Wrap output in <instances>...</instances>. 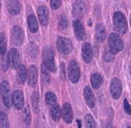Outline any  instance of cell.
<instances>
[{
  "mask_svg": "<svg viewBox=\"0 0 131 128\" xmlns=\"http://www.w3.org/2000/svg\"><path fill=\"white\" fill-rule=\"evenodd\" d=\"M62 116H63L64 121L67 124L71 123V121H72V108H71V105L69 103H64L63 104Z\"/></svg>",
  "mask_w": 131,
  "mask_h": 128,
  "instance_id": "4fadbf2b",
  "label": "cell"
},
{
  "mask_svg": "<svg viewBox=\"0 0 131 128\" xmlns=\"http://www.w3.org/2000/svg\"><path fill=\"white\" fill-rule=\"evenodd\" d=\"M24 39L23 30L19 26H14L12 29V40L15 45H21Z\"/></svg>",
  "mask_w": 131,
  "mask_h": 128,
  "instance_id": "30bf717a",
  "label": "cell"
},
{
  "mask_svg": "<svg viewBox=\"0 0 131 128\" xmlns=\"http://www.w3.org/2000/svg\"><path fill=\"white\" fill-rule=\"evenodd\" d=\"M23 120H24L26 125L30 124V109H29V106H25V108L23 110Z\"/></svg>",
  "mask_w": 131,
  "mask_h": 128,
  "instance_id": "4316f807",
  "label": "cell"
},
{
  "mask_svg": "<svg viewBox=\"0 0 131 128\" xmlns=\"http://www.w3.org/2000/svg\"><path fill=\"white\" fill-rule=\"evenodd\" d=\"M37 78H38V73L36 66L31 65L28 68V75H27V82L30 87H35L37 84Z\"/></svg>",
  "mask_w": 131,
  "mask_h": 128,
  "instance_id": "5bb4252c",
  "label": "cell"
},
{
  "mask_svg": "<svg viewBox=\"0 0 131 128\" xmlns=\"http://www.w3.org/2000/svg\"><path fill=\"white\" fill-rule=\"evenodd\" d=\"M28 75L27 70L23 65H20L17 69V80L20 83H23L26 80V77Z\"/></svg>",
  "mask_w": 131,
  "mask_h": 128,
  "instance_id": "ffe728a7",
  "label": "cell"
},
{
  "mask_svg": "<svg viewBox=\"0 0 131 128\" xmlns=\"http://www.w3.org/2000/svg\"><path fill=\"white\" fill-rule=\"evenodd\" d=\"M107 128H113V127H112V126H108Z\"/></svg>",
  "mask_w": 131,
  "mask_h": 128,
  "instance_id": "d590c367",
  "label": "cell"
},
{
  "mask_svg": "<svg viewBox=\"0 0 131 128\" xmlns=\"http://www.w3.org/2000/svg\"><path fill=\"white\" fill-rule=\"evenodd\" d=\"M124 109H125L126 114L131 115V105H130V103L128 102V100H127V99H125V100H124Z\"/></svg>",
  "mask_w": 131,
  "mask_h": 128,
  "instance_id": "d6a6232c",
  "label": "cell"
},
{
  "mask_svg": "<svg viewBox=\"0 0 131 128\" xmlns=\"http://www.w3.org/2000/svg\"><path fill=\"white\" fill-rule=\"evenodd\" d=\"M108 42H109V51L113 53V54L118 53L124 47V43H123L122 39L116 34H111L109 36Z\"/></svg>",
  "mask_w": 131,
  "mask_h": 128,
  "instance_id": "6da1fadb",
  "label": "cell"
},
{
  "mask_svg": "<svg viewBox=\"0 0 131 128\" xmlns=\"http://www.w3.org/2000/svg\"><path fill=\"white\" fill-rule=\"evenodd\" d=\"M68 76L69 79L72 83H77L80 79L81 73H80V68L75 60H71L69 62V70H68Z\"/></svg>",
  "mask_w": 131,
  "mask_h": 128,
  "instance_id": "5b68a950",
  "label": "cell"
},
{
  "mask_svg": "<svg viewBox=\"0 0 131 128\" xmlns=\"http://www.w3.org/2000/svg\"><path fill=\"white\" fill-rule=\"evenodd\" d=\"M130 74H131V66H130Z\"/></svg>",
  "mask_w": 131,
  "mask_h": 128,
  "instance_id": "8d00e7d4",
  "label": "cell"
},
{
  "mask_svg": "<svg viewBox=\"0 0 131 128\" xmlns=\"http://www.w3.org/2000/svg\"><path fill=\"white\" fill-rule=\"evenodd\" d=\"M130 24H131V19H130Z\"/></svg>",
  "mask_w": 131,
  "mask_h": 128,
  "instance_id": "74e56055",
  "label": "cell"
},
{
  "mask_svg": "<svg viewBox=\"0 0 131 128\" xmlns=\"http://www.w3.org/2000/svg\"><path fill=\"white\" fill-rule=\"evenodd\" d=\"M27 22H28V27L31 33H37L38 31V22L36 20V17L34 15H29L27 18Z\"/></svg>",
  "mask_w": 131,
  "mask_h": 128,
  "instance_id": "603a6c76",
  "label": "cell"
},
{
  "mask_svg": "<svg viewBox=\"0 0 131 128\" xmlns=\"http://www.w3.org/2000/svg\"><path fill=\"white\" fill-rule=\"evenodd\" d=\"M50 113V117L52 118V120L54 121H58L60 119V116H61V109H60V106L58 104H53L51 105V107L49 109Z\"/></svg>",
  "mask_w": 131,
  "mask_h": 128,
  "instance_id": "7402d4cb",
  "label": "cell"
},
{
  "mask_svg": "<svg viewBox=\"0 0 131 128\" xmlns=\"http://www.w3.org/2000/svg\"><path fill=\"white\" fill-rule=\"evenodd\" d=\"M46 67H45V65L43 63L42 65V80H43V83H45V84H47L48 83V81H49V76H48V73H47V71H46Z\"/></svg>",
  "mask_w": 131,
  "mask_h": 128,
  "instance_id": "f1b7e54d",
  "label": "cell"
},
{
  "mask_svg": "<svg viewBox=\"0 0 131 128\" xmlns=\"http://www.w3.org/2000/svg\"><path fill=\"white\" fill-rule=\"evenodd\" d=\"M38 17H39V21L43 26H47L48 24V9L46 8V6H39L38 7Z\"/></svg>",
  "mask_w": 131,
  "mask_h": 128,
  "instance_id": "7c38bea8",
  "label": "cell"
},
{
  "mask_svg": "<svg viewBox=\"0 0 131 128\" xmlns=\"http://www.w3.org/2000/svg\"><path fill=\"white\" fill-rule=\"evenodd\" d=\"M31 101H32V106H34L35 111H38V108H39V96H38V93L35 92L34 94H32Z\"/></svg>",
  "mask_w": 131,
  "mask_h": 128,
  "instance_id": "f546056e",
  "label": "cell"
},
{
  "mask_svg": "<svg viewBox=\"0 0 131 128\" xmlns=\"http://www.w3.org/2000/svg\"><path fill=\"white\" fill-rule=\"evenodd\" d=\"M0 127H1V128H9L7 117L2 111H1V114H0Z\"/></svg>",
  "mask_w": 131,
  "mask_h": 128,
  "instance_id": "484cf974",
  "label": "cell"
},
{
  "mask_svg": "<svg viewBox=\"0 0 131 128\" xmlns=\"http://www.w3.org/2000/svg\"><path fill=\"white\" fill-rule=\"evenodd\" d=\"M73 30H74L75 37L78 38V40H84V38H85V30H84V27H83L82 23L80 22L79 20H75L73 22Z\"/></svg>",
  "mask_w": 131,
  "mask_h": 128,
  "instance_id": "2e32d148",
  "label": "cell"
},
{
  "mask_svg": "<svg viewBox=\"0 0 131 128\" xmlns=\"http://www.w3.org/2000/svg\"><path fill=\"white\" fill-rule=\"evenodd\" d=\"M45 100H46V103H47L48 105H53V104H56L57 97H56V95H54L53 93L48 92V93H46V95H45Z\"/></svg>",
  "mask_w": 131,
  "mask_h": 128,
  "instance_id": "d4e9b609",
  "label": "cell"
},
{
  "mask_svg": "<svg viewBox=\"0 0 131 128\" xmlns=\"http://www.w3.org/2000/svg\"><path fill=\"white\" fill-rule=\"evenodd\" d=\"M104 59L108 62H110L113 60V53H111L110 51H106L104 53Z\"/></svg>",
  "mask_w": 131,
  "mask_h": 128,
  "instance_id": "1f68e13d",
  "label": "cell"
},
{
  "mask_svg": "<svg viewBox=\"0 0 131 128\" xmlns=\"http://www.w3.org/2000/svg\"><path fill=\"white\" fill-rule=\"evenodd\" d=\"M127 128H131V127H130V126H129V127H127Z\"/></svg>",
  "mask_w": 131,
  "mask_h": 128,
  "instance_id": "f35d334b",
  "label": "cell"
},
{
  "mask_svg": "<svg viewBox=\"0 0 131 128\" xmlns=\"http://www.w3.org/2000/svg\"><path fill=\"white\" fill-rule=\"evenodd\" d=\"M106 38V29L102 23H97L95 26V39L97 42H103Z\"/></svg>",
  "mask_w": 131,
  "mask_h": 128,
  "instance_id": "d6986e66",
  "label": "cell"
},
{
  "mask_svg": "<svg viewBox=\"0 0 131 128\" xmlns=\"http://www.w3.org/2000/svg\"><path fill=\"white\" fill-rule=\"evenodd\" d=\"M92 56H93V53H92V48L90 46V44L88 43H85L83 45V48H82V57H83V60L85 62H90L91 59H92Z\"/></svg>",
  "mask_w": 131,
  "mask_h": 128,
  "instance_id": "9a60e30c",
  "label": "cell"
},
{
  "mask_svg": "<svg viewBox=\"0 0 131 128\" xmlns=\"http://www.w3.org/2000/svg\"><path fill=\"white\" fill-rule=\"evenodd\" d=\"M122 83L117 78H113L111 80V83H110V93H111V96L114 98V99H118L119 96L122 95Z\"/></svg>",
  "mask_w": 131,
  "mask_h": 128,
  "instance_id": "ba28073f",
  "label": "cell"
},
{
  "mask_svg": "<svg viewBox=\"0 0 131 128\" xmlns=\"http://www.w3.org/2000/svg\"><path fill=\"white\" fill-rule=\"evenodd\" d=\"M5 49H6V39H5V35L1 33L0 34V53H1V56L4 55Z\"/></svg>",
  "mask_w": 131,
  "mask_h": 128,
  "instance_id": "cb8c5ba5",
  "label": "cell"
},
{
  "mask_svg": "<svg viewBox=\"0 0 131 128\" xmlns=\"http://www.w3.org/2000/svg\"><path fill=\"white\" fill-rule=\"evenodd\" d=\"M85 122H86V128H95L94 120H93V118L90 115H86Z\"/></svg>",
  "mask_w": 131,
  "mask_h": 128,
  "instance_id": "83f0119b",
  "label": "cell"
},
{
  "mask_svg": "<svg viewBox=\"0 0 131 128\" xmlns=\"http://www.w3.org/2000/svg\"><path fill=\"white\" fill-rule=\"evenodd\" d=\"M43 63L45 65V67L51 71L56 72V63H54V57H53V51L50 47H46L43 51Z\"/></svg>",
  "mask_w": 131,
  "mask_h": 128,
  "instance_id": "3957f363",
  "label": "cell"
},
{
  "mask_svg": "<svg viewBox=\"0 0 131 128\" xmlns=\"http://www.w3.org/2000/svg\"><path fill=\"white\" fill-rule=\"evenodd\" d=\"M90 82H91L92 88L94 90H97L101 87V84L103 82V77L100 75L99 73H93L91 75V77H90Z\"/></svg>",
  "mask_w": 131,
  "mask_h": 128,
  "instance_id": "44dd1931",
  "label": "cell"
},
{
  "mask_svg": "<svg viewBox=\"0 0 131 128\" xmlns=\"http://www.w3.org/2000/svg\"><path fill=\"white\" fill-rule=\"evenodd\" d=\"M50 5L52 9H57L61 5V0H50Z\"/></svg>",
  "mask_w": 131,
  "mask_h": 128,
  "instance_id": "836d02e7",
  "label": "cell"
},
{
  "mask_svg": "<svg viewBox=\"0 0 131 128\" xmlns=\"http://www.w3.org/2000/svg\"><path fill=\"white\" fill-rule=\"evenodd\" d=\"M13 103L17 109H22L24 105V99H23V94L20 91H15L12 96Z\"/></svg>",
  "mask_w": 131,
  "mask_h": 128,
  "instance_id": "8fae6325",
  "label": "cell"
},
{
  "mask_svg": "<svg viewBox=\"0 0 131 128\" xmlns=\"http://www.w3.org/2000/svg\"><path fill=\"white\" fill-rule=\"evenodd\" d=\"M59 26L61 28H66L67 27V20L64 16H61L59 18Z\"/></svg>",
  "mask_w": 131,
  "mask_h": 128,
  "instance_id": "4dcf8cb0",
  "label": "cell"
},
{
  "mask_svg": "<svg viewBox=\"0 0 131 128\" xmlns=\"http://www.w3.org/2000/svg\"><path fill=\"white\" fill-rule=\"evenodd\" d=\"M86 13V5L83 1L81 0H77L74 1L73 4H72V14L74 17H78V18H81L85 15Z\"/></svg>",
  "mask_w": 131,
  "mask_h": 128,
  "instance_id": "9c48e42d",
  "label": "cell"
},
{
  "mask_svg": "<svg viewBox=\"0 0 131 128\" xmlns=\"http://www.w3.org/2000/svg\"><path fill=\"white\" fill-rule=\"evenodd\" d=\"M84 98H85L86 103L88 104V106H90V107H94V105H95L94 96H93V93H92V91L90 90L89 87H85V89H84Z\"/></svg>",
  "mask_w": 131,
  "mask_h": 128,
  "instance_id": "e0dca14e",
  "label": "cell"
},
{
  "mask_svg": "<svg viewBox=\"0 0 131 128\" xmlns=\"http://www.w3.org/2000/svg\"><path fill=\"white\" fill-rule=\"evenodd\" d=\"M78 128H81V121H78Z\"/></svg>",
  "mask_w": 131,
  "mask_h": 128,
  "instance_id": "e575fe53",
  "label": "cell"
},
{
  "mask_svg": "<svg viewBox=\"0 0 131 128\" xmlns=\"http://www.w3.org/2000/svg\"><path fill=\"white\" fill-rule=\"evenodd\" d=\"M113 24H114V28L116 31H118L121 35H124L127 31V21L125 16L119 13L116 12L113 15Z\"/></svg>",
  "mask_w": 131,
  "mask_h": 128,
  "instance_id": "7a4b0ae2",
  "label": "cell"
},
{
  "mask_svg": "<svg viewBox=\"0 0 131 128\" xmlns=\"http://www.w3.org/2000/svg\"><path fill=\"white\" fill-rule=\"evenodd\" d=\"M1 97H2V101L4 103V105L6 107L10 106V94H9V85L8 82L6 80H3L1 82Z\"/></svg>",
  "mask_w": 131,
  "mask_h": 128,
  "instance_id": "52a82bcc",
  "label": "cell"
},
{
  "mask_svg": "<svg viewBox=\"0 0 131 128\" xmlns=\"http://www.w3.org/2000/svg\"><path fill=\"white\" fill-rule=\"evenodd\" d=\"M19 61H20V55H19V52L17 51V49L13 48L10 49L8 54H7V63L10 68L13 69H18L19 65Z\"/></svg>",
  "mask_w": 131,
  "mask_h": 128,
  "instance_id": "8992f818",
  "label": "cell"
},
{
  "mask_svg": "<svg viewBox=\"0 0 131 128\" xmlns=\"http://www.w3.org/2000/svg\"><path fill=\"white\" fill-rule=\"evenodd\" d=\"M7 10L12 15H18L20 12V4L18 0H7L6 1Z\"/></svg>",
  "mask_w": 131,
  "mask_h": 128,
  "instance_id": "ac0fdd59",
  "label": "cell"
},
{
  "mask_svg": "<svg viewBox=\"0 0 131 128\" xmlns=\"http://www.w3.org/2000/svg\"><path fill=\"white\" fill-rule=\"evenodd\" d=\"M57 48L60 53H62L64 55H67L72 51V43L67 38L59 37L57 40Z\"/></svg>",
  "mask_w": 131,
  "mask_h": 128,
  "instance_id": "277c9868",
  "label": "cell"
}]
</instances>
